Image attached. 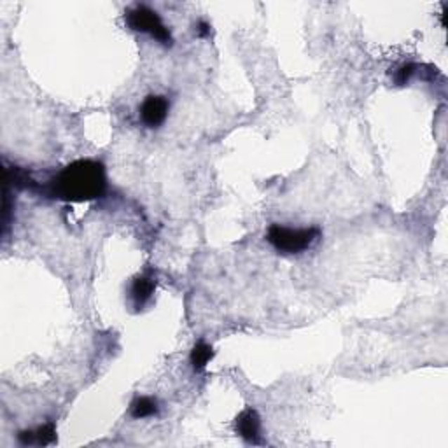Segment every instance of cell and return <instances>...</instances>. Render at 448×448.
I'll return each mask as SVG.
<instances>
[{"label":"cell","instance_id":"5b68a950","mask_svg":"<svg viewBox=\"0 0 448 448\" xmlns=\"http://www.w3.org/2000/svg\"><path fill=\"white\" fill-rule=\"evenodd\" d=\"M235 428L236 433L242 436L245 442L249 443H260V431H261V421H260V415H257L256 410L252 408H247L243 410L242 414L236 417L235 422Z\"/></svg>","mask_w":448,"mask_h":448},{"label":"cell","instance_id":"7a4b0ae2","mask_svg":"<svg viewBox=\"0 0 448 448\" xmlns=\"http://www.w3.org/2000/svg\"><path fill=\"white\" fill-rule=\"evenodd\" d=\"M321 236L319 228L293 229L281 224H271L267 233V238L271 245L284 254H298L312 245Z\"/></svg>","mask_w":448,"mask_h":448},{"label":"cell","instance_id":"6da1fadb","mask_svg":"<svg viewBox=\"0 0 448 448\" xmlns=\"http://www.w3.org/2000/svg\"><path fill=\"white\" fill-rule=\"evenodd\" d=\"M105 188V168L93 160H77L67 165L53 181V195L63 202H91L100 198Z\"/></svg>","mask_w":448,"mask_h":448},{"label":"cell","instance_id":"30bf717a","mask_svg":"<svg viewBox=\"0 0 448 448\" xmlns=\"http://www.w3.org/2000/svg\"><path fill=\"white\" fill-rule=\"evenodd\" d=\"M414 69L415 65H403L399 70H397L396 74V82L397 84H404V82L408 81V79L411 77V74H414Z\"/></svg>","mask_w":448,"mask_h":448},{"label":"cell","instance_id":"8fae6325","mask_svg":"<svg viewBox=\"0 0 448 448\" xmlns=\"http://www.w3.org/2000/svg\"><path fill=\"white\" fill-rule=\"evenodd\" d=\"M196 32H198L200 37H207V35L210 34V27L205 23V21H200V23H198V30H196Z\"/></svg>","mask_w":448,"mask_h":448},{"label":"cell","instance_id":"277c9868","mask_svg":"<svg viewBox=\"0 0 448 448\" xmlns=\"http://www.w3.org/2000/svg\"><path fill=\"white\" fill-rule=\"evenodd\" d=\"M168 109H170V103L165 96L149 95L141 105V117L146 127L158 128L167 120Z\"/></svg>","mask_w":448,"mask_h":448},{"label":"cell","instance_id":"8992f818","mask_svg":"<svg viewBox=\"0 0 448 448\" xmlns=\"http://www.w3.org/2000/svg\"><path fill=\"white\" fill-rule=\"evenodd\" d=\"M154 289H156V281L153 277H149V275H141V277L135 279L134 284H132L130 295L137 310H141L148 303L151 296H153Z\"/></svg>","mask_w":448,"mask_h":448},{"label":"cell","instance_id":"ba28073f","mask_svg":"<svg viewBox=\"0 0 448 448\" xmlns=\"http://www.w3.org/2000/svg\"><path fill=\"white\" fill-rule=\"evenodd\" d=\"M214 357L212 347L207 345L205 342H200L193 347L191 350V364L195 368V371H203L207 364L210 363V359Z\"/></svg>","mask_w":448,"mask_h":448},{"label":"cell","instance_id":"9c48e42d","mask_svg":"<svg viewBox=\"0 0 448 448\" xmlns=\"http://www.w3.org/2000/svg\"><path fill=\"white\" fill-rule=\"evenodd\" d=\"M132 417L134 418H148L153 417V415L158 414V403L153 399V397H146L141 396L132 403L130 407Z\"/></svg>","mask_w":448,"mask_h":448},{"label":"cell","instance_id":"52a82bcc","mask_svg":"<svg viewBox=\"0 0 448 448\" xmlns=\"http://www.w3.org/2000/svg\"><path fill=\"white\" fill-rule=\"evenodd\" d=\"M18 440H20L21 445H51L56 440V431L55 425L53 424H46L41 425L35 431H21L18 435Z\"/></svg>","mask_w":448,"mask_h":448},{"label":"cell","instance_id":"3957f363","mask_svg":"<svg viewBox=\"0 0 448 448\" xmlns=\"http://www.w3.org/2000/svg\"><path fill=\"white\" fill-rule=\"evenodd\" d=\"M127 25L135 32H142V34H149L151 37L156 39L158 42L165 46H172V35L170 30L165 27L161 18L158 16L156 11L149 9L148 6H137L130 9L124 16Z\"/></svg>","mask_w":448,"mask_h":448}]
</instances>
